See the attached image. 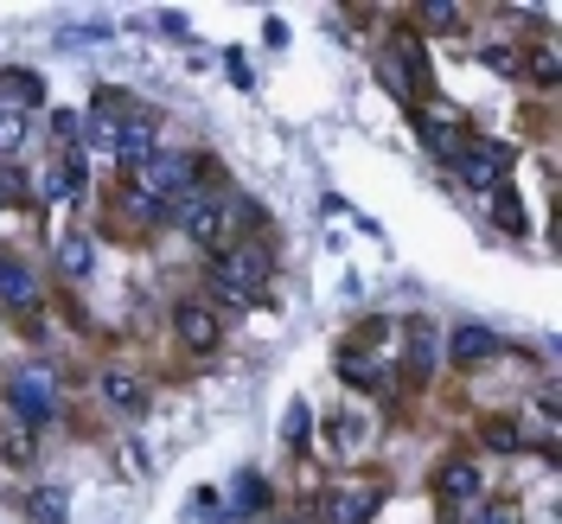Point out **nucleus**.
<instances>
[{"instance_id":"nucleus-27","label":"nucleus","mask_w":562,"mask_h":524,"mask_svg":"<svg viewBox=\"0 0 562 524\" xmlns=\"http://www.w3.org/2000/svg\"><path fill=\"white\" fill-rule=\"evenodd\" d=\"M281 435H288L294 448L307 442V403H288V428H281Z\"/></svg>"},{"instance_id":"nucleus-24","label":"nucleus","mask_w":562,"mask_h":524,"mask_svg":"<svg viewBox=\"0 0 562 524\" xmlns=\"http://www.w3.org/2000/svg\"><path fill=\"white\" fill-rule=\"evenodd\" d=\"M20 141H26V115L20 109H0V154H13Z\"/></svg>"},{"instance_id":"nucleus-12","label":"nucleus","mask_w":562,"mask_h":524,"mask_svg":"<svg viewBox=\"0 0 562 524\" xmlns=\"http://www.w3.org/2000/svg\"><path fill=\"white\" fill-rule=\"evenodd\" d=\"M186 231H192L199 244L224 249V237H231V211H224V199H199V205H186Z\"/></svg>"},{"instance_id":"nucleus-1","label":"nucleus","mask_w":562,"mask_h":524,"mask_svg":"<svg viewBox=\"0 0 562 524\" xmlns=\"http://www.w3.org/2000/svg\"><path fill=\"white\" fill-rule=\"evenodd\" d=\"M211 294L224 301V308H256L262 301V288H269V256L256 244H224L217 256H211Z\"/></svg>"},{"instance_id":"nucleus-3","label":"nucleus","mask_w":562,"mask_h":524,"mask_svg":"<svg viewBox=\"0 0 562 524\" xmlns=\"http://www.w3.org/2000/svg\"><path fill=\"white\" fill-rule=\"evenodd\" d=\"M512 160H518V147H512V141H486V135L473 141V135H467V147L454 154V174L467 179L473 192H498V174H505Z\"/></svg>"},{"instance_id":"nucleus-9","label":"nucleus","mask_w":562,"mask_h":524,"mask_svg":"<svg viewBox=\"0 0 562 524\" xmlns=\"http://www.w3.org/2000/svg\"><path fill=\"white\" fill-rule=\"evenodd\" d=\"M416 135H422V147H428V154H441V160H454L460 147H467V122H460L454 109H428V115H422L416 122Z\"/></svg>"},{"instance_id":"nucleus-4","label":"nucleus","mask_w":562,"mask_h":524,"mask_svg":"<svg viewBox=\"0 0 562 524\" xmlns=\"http://www.w3.org/2000/svg\"><path fill=\"white\" fill-rule=\"evenodd\" d=\"M7 410L38 428V422L58 416V378H45V371H20V378H7Z\"/></svg>"},{"instance_id":"nucleus-15","label":"nucleus","mask_w":562,"mask_h":524,"mask_svg":"<svg viewBox=\"0 0 562 524\" xmlns=\"http://www.w3.org/2000/svg\"><path fill=\"white\" fill-rule=\"evenodd\" d=\"M38 103H45L38 70H0V109H38Z\"/></svg>"},{"instance_id":"nucleus-13","label":"nucleus","mask_w":562,"mask_h":524,"mask_svg":"<svg viewBox=\"0 0 562 524\" xmlns=\"http://www.w3.org/2000/svg\"><path fill=\"white\" fill-rule=\"evenodd\" d=\"M38 294H45V288H38V276L26 269V263H0V301H7V308L33 314V308H38Z\"/></svg>"},{"instance_id":"nucleus-17","label":"nucleus","mask_w":562,"mask_h":524,"mask_svg":"<svg viewBox=\"0 0 562 524\" xmlns=\"http://www.w3.org/2000/svg\"><path fill=\"white\" fill-rule=\"evenodd\" d=\"M339 378H346V384H358V390H384V365H378V358H358V352H346V358H339Z\"/></svg>"},{"instance_id":"nucleus-21","label":"nucleus","mask_w":562,"mask_h":524,"mask_svg":"<svg viewBox=\"0 0 562 524\" xmlns=\"http://www.w3.org/2000/svg\"><path fill=\"white\" fill-rule=\"evenodd\" d=\"M480 435H486V448H498V455H518L525 448V428L518 422H486Z\"/></svg>"},{"instance_id":"nucleus-23","label":"nucleus","mask_w":562,"mask_h":524,"mask_svg":"<svg viewBox=\"0 0 562 524\" xmlns=\"http://www.w3.org/2000/svg\"><path fill=\"white\" fill-rule=\"evenodd\" d=\"M422 26H428V33H454V26H460V7H448V0L422 7Z\"/></svg>"},{"instance_id":"nucleus-8","label":"nucleus","mask_w":562,"mask_h":524,"mask_svg":"<svg viewBox=\"0 0 562 524\" xmlns=\"http://www.w3.org/2000/svg\"><path fill=\"white\" fill-rule=\"evenodd\" d=\"M435 492H441V512L460 519V505H480L486 480H480V467H473V460H448V467H441V480H435Z\"/></svg>"},{"instance_id":"nucleus-2","label":"nucleus","mask_w":562,"mask_h":524,"mask_svg":"<svg viewBox=\"0 0 562 524\" xmlns=\"http://www.w3.org/2000/svg\"><path fill=\"white\" fill-rule=\"evenodd\" d=\"M217 179V160H205V154H154V160H147V167H140V192H147V199H160V205H173V199H186V192H192V186H199V179Z\"/></svg>"},{"instance_id":"nucleus-11","label":"nucleus","mask_w":562,"mask_h":524,"mask_svg":"<svg viewBox=\"0 0 562 524\" xmlns=\"http://www.w3.org/2000/svg\"><path fill=\"white\" fill-rule=\"evenodd\" d=\"M448 358H454L460 371L467 365H486V358H498V333H486V326H454V339H448Z\"/></svg>"},{"instance_id":"nucleus-25","label":"nucleus","mask_w":562,"mask_h":524,"mask_svg":"<svg viewBox=\"0 0 562 524\" xmlns=\"http://www.w3.org/2000/svg\"><path fill=\"white\" fill-rule=\"evenodd\" d=\"M256 505H269V487L256 473H237V512H256Z\"/></svg>"},{"instance_id":"nucleus-18","label":"nucleus","mask_w":562,"mask_h":524,"mask_svg":"<svg viewBox=\"0 0 562 524\" xmlns=\"http://www.w3.org/2000/svg\"><path fill=\"white\" fill-rule=\"evenodd\" d=\"M58 263H65V276H90V263H97V249H90V237H77V231H65V237H58Z\"/></svg>"},{"instance_id":"nucleus-10","label":"nucleus","mask_w":562,"mask_h":524,"mask_svg":"<svg viewBox=\"0 0 562 524\" xmlns=\"http://www.w3.org/2000/svg\"><path fill=\"white\" fill-rule=\"evenodd\" d=\"M435 358H441V346H435V320H403V365H409L416 378H428Z\"/></svg>"},{"instance_id":"nucleus-5","label":"nucleus","mask_w":562,"mask_h":524,"mask_svg":"<svg viewBox=\"0 0 562 524\" xmlns=\"http://www.w3.org/2000/svg\"><path fill=\"white\" fill-rule=\"evenodd\" d=\"M371 512H378V487H364V480L326 487V499H319V519L326 524H364Z\"/></svg>"},{"instance_id":"nucleus-22","label":"nucleus","mask_w":562,"mask_h":524,"mask_svg":"<svg viewBox=\"0 0 562 524\" xmlns=\"http://www.w3.org/2000/svg\"><path fill=\"white\" fill-rule=\"evenodd\" d=\"M26 512H33L38 524H65L70 505H65V492H52V487H45V492H33V499H26Z\"/></svg>"},{"instance_id":"nucleus-7","label":"nucleus","mask_w":562,"mask_h":524,"mask_svg":"<svg viewBox=\"0 0 562 524\" xmlns=\"http://www.w3.org/2000/svg\"><path fill=\"white\" fill-rule=\"evenodd\" d=\"M173 333H179V346L186 352H217V339H224V326H217V314L211 308H199V301H179L173 308Z\"/></svg>"},{"instance_id":"nucleus-16","label":"nucleus","mask_w":562,"mask_h":524,"mask_svg":"<svg viewBox=\"0 0 562 524\" xmlns=\"http://www.w3.org/2000/svg\"><path fill=\"white\" fill-rule=\"evenodd\" d=\"M103 397L122 410V416H140V410H147V390H140L128 371H103Z\"/></svg>"},{"instance_id":"nucleus-14","label":"nucleus","mask_w":562,"mask_h":524,"mask_svg":"<svg viewBox=\"0 0 562 524\" xmlns=\"http://www.w3.org/2000/svg\"><path fill=\"white\" fill-rule=\"evenodd\" d=\"M390 70H396V83H403V90H428V58H422V45L409 33L390 45Z\"/></svg>"},{"instance_id":"nucleus-20","label":"nucleus","mask_w":562,"mask_h":524,"mask_svg":"<svg viewBox=\"0 0 562 524\" xmlns=\"http://www.w3.org/2000/svg\"><path fill=\"white\" fill-rule=\"evenodd\" d=\"M492 211H498V231H512V237H525V199H518L512 186H498V192H492Z\"/></svg>"},{"instance_id":"nucleus-19","label":"nucleus","mask_w":562,"mask_h":524,"mask_svg":"<svg viewBox=\"0 0 562 524\" xmlns=\"http://www.w3.org/2000/svg\"><path fill=\"white\" fill-rule=\"evenodd\" d=\"M364 442H371V422L364 416H333V448L339 455H358Z\"/></svg>"},{"instance_id":"nucleus-26","label":"nucleus","mask_w":562,"mask_h":524,"mask_svg":"<svg viewBox=\"0 0 562 524\" xmlns=\"http://www.w3.org/2000/svg\"><path fill=\"white\" fill-rule=\"evenodd\" d=\"M525 65H530V77H537V83H557V52H550V45H537Z\"/></svg>"},{"instance_id":"nucleus-28","label":"nucleus","mask_w":562,"mask_h":524,"mask_svg":"<svg viewBox=\"0 0 562 524\" xmlns=\"http://www.w3.org/2000/svg\"><path fill=\"white\" fill-rule=\"evenodd\" d=\"M473 524H525V519H518L512 505H486V512H480V519H473Z\"/></svg>"},{"instance_id":"nucleus-6","label":"nucleus","mask_w":562,"mask_h":524,"mask_svg":"<svg viewBox=\"0 0 562 524\" xmlns=\"http://www.w3.org/2000/svg\"><path fill=\"white\" fill-rule=\"evenodd\" d=\"M154 141H160L154 115H122V122H115V141H109V154H115L122 167H147V160L160 154Z\"/></svg>"}]
</instances>
